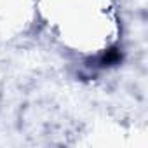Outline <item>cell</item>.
Listing matches in <instances>:
<instances>
[{
  "mask_svg": "<svg viewBox=\"0 0 148 148\" xmlns=\"http://www.w3.org/2000/svg\"><path fill=\"white\" fill-rule=\"evenodd\" d=\"M120 61H122V52L117 47H110V49L103 51L96 58V66H99V68H110V66L119 64Z\"/></svg>",
  "mask_w": 148,
  "mask_h": 148,
  "instance_id": "cell-1",
  "label": "cell"
}]
</instances>
